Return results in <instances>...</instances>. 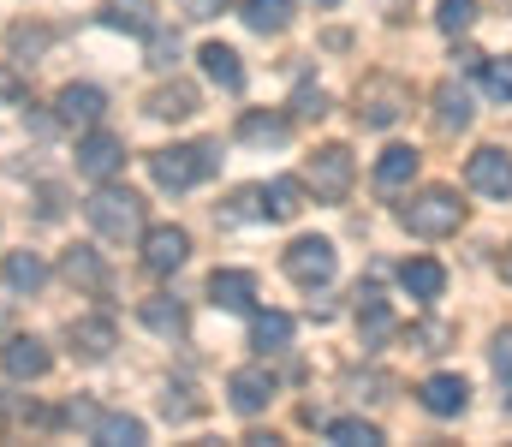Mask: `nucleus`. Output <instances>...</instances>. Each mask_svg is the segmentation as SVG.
<instances>
[{"label": "nucleus", "mask_w": 512, "mask_h": 447, "mask_svg": "<svg viewBox=\"0 0 512 447\" xmlns=\"http://www.w3.org/2000/svg\"><path fill=\"white\" fill-rule=\"evenodd\" d=\"M84 221H90L108 245L143 239V197H137V191H126V185H108V179H102V191L84 203Z\"/></svg>", "instance_id": "f257e3e1"}, {"label": "nucleus", "mask_w": 512, "mask_h": 447, "mask_svg": "<svg viewBox=\"0 0 512 447\" xmlns=\"http://www.w3.org/2000/svg\"><path fill=\"white\" fill-rule=\"evenodd\" d=\"M399 221H405V233H417V239H447V233L465 227V203H459V191L429 185V191H417V197L399 209Z\"/></svg>", "instance_id": "f03ea898"}, {"label": "nucleus", "mask_w": 512, "mask_h": 447, "mask_svg": "<svg viewBox=\"0 0 512 447\" xmlns=\"http://www.w3.org/2000/svg\"><path fill=\"white\" fill-rule=\"evenodd\" d=\"M215 167H221V149L215 144H173V149H155V155H149V173H155L161 191H191V185H203Z\"/></svg>", "instance_id": "7ed1b4c3"}, {"label": "nucleus", "mask_w": 512, "mask_h": 447, "mask_svg": "<svg viewBox=\"0 0 512 447\" xmlns=\"http://www.w3.org/2000/svg\"><path fill=\"white\" fill-rule=\"evenodd\" d=\"M310 185H316V197L322 203H346V191H352V173H358V161H352V149L346 144H328L310 155Z\"/></svg>", "instance_id": "20e7f679"}, {"label": "nucleus", "mask_w": 512, "mask_h": 447, "mask_svg": "<svg viewBox=\"0 0 512 447\" xmlns=\"http://www.w3.org/2000/svg\"><path fill=\"white\" fill-rule=\"evenodd\" d=\"M334 269H340V257H334L328 239H292V245H286V275H292L298 287H328Z\"/></svg>", "instance_id": "39448f33"}, {"label": "nucleus", "mask_w": 512, "mask_h": 447, "mask_svg": "<svg viewBox=\"0 0 512 447\" xmlns=\"http://www.w3.org/2000/svg\"><path fill=\"white\" fill-rule=\"evenodd\" d=\"M120 167H126V138L96 132V126L78 138V173H84V179H114Z\"/></svg>", "instance_id": "423d86ee"}, {"label": "nucleus", "mask_w": 512, "mask_h": 447, "mask_svg": "<svg viewBox=\"0 0 512 447\" xmlns=\"http://www.w3.org/2000/svg\"><path fill=\"white\" fill-rule=\"evenodd\" d=\"M465 179H471V191H483V197H495V203H507L512 197V155L507 149H477L471 155V167H465Z\"/></svg>", "instance_id": "0eeeda50"}, {"label": "nucleus", "mask_w": 512, "mask_h": 447, "mask_svg": "<svg viewBox=\"0 0 512 447\" xmlns=\"http://www.w3.org/2000/svg\"><path fill=\"white\" fill-rule=\"evenodd\" d=\"M191 257V233L185 227H149L143 233V269L149 275H173Z\"/></svg>", "instance_id": "6e6552de"}, {"label": "nucleus", "mask_w": 512, "mask_h": 447, "mask_svg": "<svg viewBox=\"0 0 512 447\" xmlns=\"http://www.w3.org/2000/svg\"><path fill=\"white\" fill-rule=\"evenodd\" d=\"M48 364H54V352H48L36 334H12V340L0 346V370H6L12 382H36V376H48Z\"/></svg>", "instance_id": "1a4fd4ad"}, {"label": "nucleus", "mask_w": 512, "mask_h": 447, "mask_svg": "<svg viewBox=\"0 0 512 447\" xmlns=\"http://www.w3.org/2000/svg\"><path fill=\"white\" fill-rule=\"evenodd\" d=\"M102 108H108V96L96 90V84H66L60 96H54V114H60V126H96L102 120Z\"/></svg>", "instance_id": "9d476101"}, {"label": "nucleus", "mask_w": 512, "mask_h": 447, "mask_svg": "<svg viewBox=\"0 0 512 447\" xmlns=\"http://www.w3.org/2000/svg\"><path fill=\"white\" fill-rule=\"evenodd\" d=\"M227 394H233V412H245V418H256V412H268V400H274V376L268 370H233V382H227Z\"/></svg>", "instance_id": "9b49d317"}, {"label": "nucleus", "mask_w": 512, "mask_h": 447, "mask_svg": "<svg viewBox=\"0 0 512 447\" xmlns=\"http://www.w3.org/2000/svg\"><path fill=\"white\" fill-rule=\"evenodd\" d=\"M417 400H423L435 418H459V412L471 406V382H465V376H429Z\"/></svg>", "instance_id": "f8f14e48"}, {"label": "nucleus", "mask_w": 512, "mask_h": 447, "mask_svg": "<svg viewBox=\"0 0 512 447\" xmlns=\"http://www.w3.org/2000/svg\"><path fill=\"white\" fill-rule=\"evenodd\" d=\"M72 352H78L84 364H102V358L114 352V322H108V316H84V322H72Z\"/></svg>", "instance_id": "ddd939ff"}, {"label": "nucleus", "mask_w": 512, "mask_h": 447, "mask_svg": "<svg viewBox=\"0 0 512 447\" xmlns=\"http://www.w3.org/2000/svg\"><path fill=\"white\" fill-rule=\"evenodd\" d=\"M399 287L411 298H441L447 293V269L435 257H411V263H399Z\"/></svg>", "instance_id": "4468645a"}, {"label": "nucleus", "mask_w": 512, "mask_h": 447, "mask_svg": "<svg viewBox=\"0 0 512 447\" xmlns=\"http://www.w3.org/2000/svg\"><path fill=\"white\" fill-rule=\"evenodd\" d=\"M471 114H477V108H471V90L447 78V84L435 90V126H441V132H465V126H471Z\"/></svg>", "instance_id": "2eb2a0df"}, {"label": "nucleus", "mask_w": 512, "mask_h": 447, "mask_svg": "<svg viewBox=\"0 0 512 447\" xmlns=\"http://www.w3.org/2000/svg\"><path fill=\"white\" fill-rule=\"evenodd\" d=\"M209 298H215L221 310H251V304H256V281L245 275V269H215Z\"/></svg>", "instance_id": "dca6fc26"}, {"label": "nucleus", "mask_w": 512, "mask_h": 447, "mask_svg": "<svg viewBox=\"0 0 512 447\" xmlns=\"http://www.w3.org/2000/svg\"><path fill=\"white\" fill-rule=\"evenodd\" d=\"M203 72H209V84H221V90H245V66H239V54L227 48V42H203Z\"/></svg>", "instance_id": "f3484780"}, {"label": "nucleus", "mask_w": 512, "mask_h": 447, "mask_svg": "<svg viewBox=\"0 0 512 447\" xmlns=\"http://www.w3.org/2000/svg\"><path fill=\"white\" fill-rule=\"evenodd\" d=\"M0 275H6V287H12L18 298H30V293H42V281H48V263H42L36 251H12Z\"/></svg>", "instance_id": "a211bd4d"}, {"label": "nucleus", "mask_w": 512, "mask_h": 447, "mask_svg": "<svg viewBox=\"0 0 512 447\" xmlns=\"http://www.w3.org/2000/svg\"><path fill=\"white\" fill-rule=\"evenodd\" d=\"M411 179H417V149H405V144L382 149V161H376V191H405Z\"/></svg>", "instance_id": "6ab92c4d"}, {"label": "nucleus", "mask_w": 512, "mask_h": 447, "mask_svg": "<svg viewBox=\"0 0 512 447\" xmlns=\"http://www.w3.org/2000/svg\"><path fill=\"white\" fill-rule=\"evenodd\" d=\"M358 328H364V346H382L387 334H393V310H387V298L376 287L358 293Z\"/></svg>", "instance_id": "aec40b11"}, {"label": "nucleus", "mask_w": 512, "mask_h": 447, "mask_svg": "<svg viewBox=\"0 0 512 447\" xmlns=\"http://www.w3.org/2000/svg\"><path fill=\"white\" fill-rule=\"evenodd\" d=\"M102 24L108 30H131V36H149L155 30V6L149 0H108L102 6Z\"/></svg>", "instance_id": "412c9836"}, {"label": "nucleus", "mask_w": 512, "mask_h": 447, "mask_svg": "<svg viewBox=\"0 0 512 447\" xmlns=\"http://www.w3.org/2000/svg\"><path fill=\"white\" fill-rule=\"evenodd\" d=\"M251 346L256 352H286V346H292V316H286V310H256Z\"/></svg>", "instance_id": "4be33fe9"}, {"label": "nucleus", "mask_w": 512, "mask_h": 447, "mask_svg": "<svg viewBox=\"0 0 512 447\" xmlns=\"http://www.w3.org/2000/svg\"><path fill=\"white\" fill-rule=\"evenodd\" d=\"M239 18L251 24L256 36H280V30L292 24V0H245Z\"/></svg>", "instance_id": "5701e85b"}, {"label": "nucleus", "mask_w": 512, "mask_h": 447, "mask_svg": "<svg viewBox=\"0 0 512 447\" xmlns=\"http://www.w3.org/2000/svg\"><path fill=\"white\" fill-rule=\"evenodd\" d=\"M149 114H155V120H191V114H197V90H191V84H167V90L149 96Z\"/></svg>", "instance_id": "b1692460"}, {"label": "nucleus", "mask_w": 512, "mask_h": 447, "mask_svg": "<svg viewBox=\"0 0 512 447\" xmlns=\"http://www.w3.org/2000/svg\"><path fill=\"white\" fill-rule=\"evenodd\" d=\"M298 209H304V185H298V179H274V185H262V215L292 221Z\"/></svg>", "instance_id": "393cba45"}, {"label": "nucleus", "mask_w": 512, "mask_h": 447, "mask_svg": "<svg viewBox=\"0 0 512 447\" xmlns=\"http://www.w3.org/2000/svg\"><path fill=\"white\" fill-rule=\"evenodd\" d=\"M60 269H66V281H78V287H90V293H96V287H108V269H102V257H96L90 245H72Z\"/></svg>", "instance_id": "a878e982"}, {"label": "nucleus", "mask_w": 512, "mask_h": 447, "mask_svg": "<svg viewBox=\"0 0 512 447\" xmlns=\"http://www.w3.org/2000/svg\"><path fill=\"white\" fill-rule=\"evenodd\" d=\"M358 102H364V108H358V120L382 132V126H393V120H399V102H405V96H399L393 84H376V90H370V96H358Z\"/></svg>", "instance_id": "bb28decb"}, {"label": "nucleus", "mask_w": 512, "mask_h": 447, "mask_svg": "<svg viewBox=\"0 0 512 447\" xmlns=\"http://www.w3.org/2000/svg\"><path fill=\"white\" fill-rule=\"evenodd\" d=\"M143 322L155 334H185V304L179 298H143Z\"/></svg>", "instance_id": "cd10ccee"}, {"label": "nucleus", "mask_w": 512, "mask_h": 447, "mask_svg": "<svg viewBox=\"0 0 512 447\" xmlns=\"http://www.w3.org/2000/svg\"><path fill=\"white\" fill-rule=\"evenodd\" d=\"M96 442H102V447H137V442H143V424H137V418H126V412L96 418Z\"/></svg>", "instance_id": "c85d7f7f"}, {"label": "nucleus", "mask_w": 512, "mask_h": 447, "mask_svg": "<svg viewBox=\"0 0 512 447\" xmlns=\"http://www.w3.org/2000/svg\"><path fill=\"white\" fill-rule=\"evenodd\" d=\"M286 132H292V126H286L280 114H245V120H239V138H245V144H286Z\"/></svg>", "instance_id": "c756f323"}, {"label": "nucleus", "mask_w": 512, "mask_h": 447, "mask_svg": "<svg viewBox=\"0 0 512 447\" xmlns=\"http://www.w3.org/2000/svg\"><path fill=\"white\" fill-rule=\"evenodd\" d=\"M328 442L334 447H376L382 436H376V424H364V418H334V424H328Z\"/></svg>", "instance_id": "7c9ffc66"}, {"label": "nucleus", "mask_w": 512, "mask_h": 447, "mask_svg": "<svg viewBox=\"0 0 512 447\" xmlns=\"http://www.w3.org/2000/svg\"><path fill=\"white\" fill-rule=\"evenodd\" d=\"M435 24H441L447 36L471 30V24H477V0H441V6H435Z\"/></svg>", "instance_id": "2f4dec72"}, {"label": "nucleus", "mask_w": 512, "mask_h": 447, "mask_svg": "<svg viewBox=\"0 0 512 447\" xmlns=\"http://www.w3.org/2000/svg\"><path fill=\"white\" fill-rule=\"evenodd\" d=\"M483 96L489 102H512V60H483Z\"/></svg>", "instance_id": "473e14b6"}, {"label": "nucleus", "mask_w": 512, "mask_h": 447, "mask_svg": "<svg viewBox=\"0 0 512 447\" xmlns=\"http://www.w3.org/2000/svg\"><path fill=\"white\" fill-rule=\"evenodd\" d=\"M173 60H179V36H161V24H155V30H149V66L167 72Z\"/></svg>", "instance_id": "72a5a7b5"}, {"label": "nucleus", "mask_w": 512, "mask_h": 447, "mask_svg": "<svg viewBox=\"0 0 512 447\" xmlns=\"http://www.w3.org/2000/svg\"><path fill=\"white\" fill-rule=\"evenodd\" d=\"M292 114H298V120H322V114H328V96H322V90H310V84H304V90H298V96H292Z\"/></svg>", "instance_id": "f704fd0d"}, {"label": "nucleus", "mask_w": 512, "mask_h": 447, "mask_svg": "<svg viewBox=\"0 0 512 447\" xmlns=\"http://www.w3.org/2000/svg\"><path fill=\"white\" fill-rule=\"evenodd\" d=\"M227 215H233V221H256V215H262V185H245V191L233 197V209H227Z\"/></svg>", "instance_id": "c9c22d12"}, {"label": "nucleus", "mask_w": 512, "mask_h": 447, "mask_svg": "<svg viewBox=\"0 0 512 447\" xmlns=\"http://www.w3.org/2000/svg\"><path fill=\"white\" fill-rule=\"evenodd\" d=\"M12 48H18V60L24 54H42L48 48V30H12Z\"/></svg>", "instance_id": "e433bc0d"}, {"label": "nucleus", "mask_w": 512, "mask_h": 447, "mask_svg": "<svg viewBox=\"0 0 512 447\" xmlns=\"http://www.w3.org/2000/svg\"><path fill=\"white\" fill-rule=\"evenodd\" d=\"M179 12L203 24V18H221V12H227V0H179Z\"/></svg>", "instance_id": "4c0bfd02"}, {"label": "nucleus", "mask_w": 512, "mask_h": 447, "mask_svg": "<svg viewBox=\"0 0 512 447\" xmlns=\"http://www.w3.org/2000/svg\"><path fill=\"white\" fill-rule=\"evenodd\" d=\"M495 376H501V382H512V334H501V340H495Z\"/></svg>", "instance_id": "58836bf2"}, {"label": "nucleus", "mask_w": 512, "mask_h": 447, "mask_svg": "<svg viewBox=\"0 0 512 447\" xmlns=\"http://www.w3.org/2000/svg\"><path fill=\"white\" fill-rule=\"evenodd\" d=\"M66 418H72V424H90V430H96V418H102V412H96L90 400H72V406H66Z\"/></svg>", "instance_id": "ea45409f"}, {"label": "nucleus", "mask_w": 512, "mask_h": 447, "mask_svg": "<svg viewBox=\"0 0 512 447\" xmlns=\"http://www.w3.org/2000/svg\"><path fill=\"white\" fill-rule=\"evenodd\" d=\"M0 96H18V78L12 72H0Z\"/></svg>", "instance_id": "a19ab883"}, {"label": "nucleus", "mask_w": 512, "mask_h": 447, "mask_svg": "<svg viewBox=\"0 0 512 447\" xmlns=\"http://www.w3.org/2000/svg\"><path fill=\"white\" fill-rule=\"evenodd\" d=\"M501 269H507V281H512V245H507V263H501Z\"/></svg>", "instance_id": "79ce46f5"}, {"label": "nucleus", "mask_w": 512, "mask_h": 447, "mask_svg": "<svg viewBox=\"0 0 512 447\" xmlns=\"http://www.w3.org/2000/svg\"><path fill=\"white\" fill-rule=\"evenodd\" d=\"M322 6H334V0H322Z\"/></svg>", "instance_id": "37998d69"}]
</instances>
